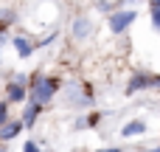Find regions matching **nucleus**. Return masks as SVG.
Instances as JSON below:
<instances>
[{"label":"nucleus","mask_w":160,"mask_h":152,"mask_svg":"<svg viewBox=\"0 0 160 152\" xmlns=\"http://www.w3.org/2000/svg\"><path fill=\"white\" fill-rule=\"evenodd\" d=\"M31 102H37V104H48L56 93H59V87H62V79H56V76H42V73H34L31 76Z\"/></svg>","instance_id":"nucleus-1"},{"label":"nucleus","mask_w":160,"mask_h":152,"mask_svg":"<svg viewBox=\"0 0 160 152\" xmlns=\"http://www.w3.org/2000/svg\"><path fill=\"white\" fill-rule=\"evenodd\" d=\"M31 82V76H25V73H14L11 79H8V85H6V96H8V102H14V104H20V102H25L28 99V85Z\"/></svg>","instance_id":"nucleus-2"},{"label":"nucleus","mask_w":160,"mask_h":152,"mask_svg":"<svg viewBox=\"0 0 160 152\" xmlns=\"http://www.w3.org/2000/svg\"><path fill=\"white\" fill-rule=\"evenodd\" d=\"M135 20H138V11H132V8H118V11L110 14V31H112V34H124Z\"/></svg>","instance_id":"nucleus-3"},{"label":"nucleus","mask_w":160,"mask_h":152,"mask_svg":"<svg viewBox=\"0 0 160 152\" xmlns=\"http://www.w3.org/2000/svg\"><path fill=\"white\" fill-rule=\"evenodd\" d=\"M22 130H25L22 118H14V121L8 118V121H6V124L0 127V141H14V138H17V135L22 133Z\"/></svg>","instance_id":"nucleus-4"},{"label":"nucleus","mask_w":160,"mask_h":152,"mask_svg":"<svg viewBox=\"0 0 160 152\" xmlns=\"http://www.w3.org/2000/svg\"><path fill=\"white\" fill-rule=\"evenodd\" d=\"M152 82H155V76H149V73H135V76L129 79V85H127V96H132V93H138V90L152 87Z\"/></svg>","instance_id":"nucleus-5"},{"label":"nucleus","mask_w":160,"mask_h":152,"mask_svg":"<svg viewBox=\"0 0 160 152\" xmlns=\"http://www.w3.org/2000/svg\"><path fill=\"white\" fill-rule=\"evenodd\" d=\"M90 34H93V23H90L87 17H76V20H73V39L82 42V39H87Z\"/></svg>","instance_id":"nucleus-6"},{"label":"nucleus","mask_w":160,"mask_h":152,"mask_svg":"<svg viewBox=\"0 0 160 152\" xmlns=\"http://www.w3.org/2000/svg\"><path fill=\"white\" fill-rule=\"evenodd\" d=\"M11 45H14V51L20 54V59H28V56L34 54V48H37V45L28 42L25 37H11Z\"/></svg>","instance_id":"nucleus-7"},{"label":"nucleus","mask_w":160,"mask_h":152,"mask_svg":"<svg viewBox=\"0 0 160 152\" xmlns=\"http://www.w3.org/2000/svg\"><path fill=\"white\" fill-rule=\"evenodd\" d=\"M42 107H45V104H37V102L25 104V113H22V124H25V130L34 127V121H37V116L42 113Z\"/></svg>","instance_id":"nucleus-8"},{"label":"nucleus","mask_w":160,"mask_h":152,"mask_svg":"<svg viewBox=\"0 0 160 152\" xmlns=\"http://www.w3.org/2000/svg\"><path fill=\"white\" fill-rule=\"evenodd\" d=\"M143 133H146V121H141V118H135V121H127V124L121 127V135H124V138L143 135Z\"/></svg>","instance_id":"nucleus-9"},{"label":"nucleus","mask_w":160,"mask_h":152,"mask_svg":"<svg viewBox=\"0 0 160 152\" xmlns=\"http://www.w3.org/2000/svg\"><path fill=\"white\" fill-rule=\"evenodd\" d=\"M14 20H17V14H14L11 8H3V11H0V25H11Z\"/></svg>","instance_id":"nucleus-10"},{"label":"nucleus","mask_w":160,"mask_h":152,"mask_svg":"<svg viewBox=\"0 0 160 152\" xmlns=\"http://www.w3.org/2000/svg\"><path fill=\"white\" fill-rule=\"evenodd\" d=\"M152 23L160 28V0H152Z\"/></svg>","instance_id":"nucleus-11"},{"label":"nucleus","mask_w":160,"mask_h":152,"mask_svg":"<svg viewBox=\"0 0 160 152\" xmlns=\"http://www.w3.org/2000/svg\"><path fill=\"white\" fill-rule=\"evenodd\" d=\"M8 104H11V102H0V127L8 121Z\"/></svg>","instance_id":"nucleus-12"},{"label":"nucleus","mask_w":160,"mask_h":152,"mask_svg":"<svg viewBox=\"0 0 160 152\" xmlns=\"http://www.w3.org/2000/svg\"><path fill=\"white\" fill-rule=\"evenodd\" d=\"M22 152H42V149H39V147H37L34 141H25V147H22Z\"/></svg>","instance_id":"nucleus-13"},{"label":"nucleus","mask_w":160,"mask_h":152,"mask_svg":"<svg viewBox=\"0 0 160 152\" xmlns=\"http://www.w3.org/2000/svg\"><path fill=\"white\" fill-rule=\"evenodd\" d=\"M152 87H160V76H155V82H152Z\"/></svg>","instance_id":"nucleus-14"},{"label":"nucleus","mask_w":160,"mask_h":152,"mask_svg":"<svg viewBox=\"0 0 160 152\" xmlns=\"http://www.w3.org/2000/svg\"><path fill=\"white\" fill-rule=\"evenodd\" d=\"M101 152H121L118 147H110V149H101Z\"/></svg>","instance_id":"nucleus-15"},{"label":"nucleus","mask_w":160,"mask_h":152,"mask_svg":"<svg viewBox=\"0 0 160 152\" xmlns=\"http://www.w3.org/2000/svg\"><path fill=\"white\" fill-rule=\"evenodd\" d=\"M0 152H6V141H3V144H0Z\"/></svg>","instance_id":"nucleus-16"},{"label":"nucleus","mask_w":160,"mask_h":152,"mask_svg":"<svg viewBox=\"0 0 160 152\" xmlns=\"http://www.w3.org/2000/svg\"><path fill=\"white\" fill-rule=\"evenodd\" d=\"M3 42H6V37H3V34H0V45H3Z\"/></svg>","instance_id":"nucleus-17"},{"label":"nucleus","mask_w":160,"mask_h":152,"mask_svg":"<svg viewBox=\"0 0 160 152\" xmlns=\"http://www.w3.org/2000/svg\"><path fill=\"white\" fill-rule=\"evenodd\" d=\"M146 152H160V147H158V149H146Z\"/></svg>","instance_id":"nucleus-18"}]
</instances>
